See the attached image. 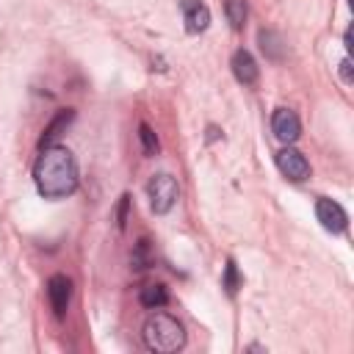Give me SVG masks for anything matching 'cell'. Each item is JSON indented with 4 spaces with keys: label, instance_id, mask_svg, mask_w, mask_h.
<instances>
[{
    "label": "cell",
    "instance_id": "1",
    "mask_svg": "<svg viewBox=\"0 0 354 354\" xmlns=\"http://www.w3.org/2000/svg\"><path fill=\"white\" fill-rule=\"evenodd\" d=\"M33 177H36V188L41 196L64 199V196L75 194V188H77V163L66 147L50 144V147H41Z\"/></svg>",
    "mask_w": 354,
    "mask_h": 354
},
{
    "label": "cell",
    "instance_id": "2",
    "mask_svg": "<svg viewBox=\"0 0 354 354\" xmlns=\"http://www.w3.org/2000/svg\"><path fill=\"white\" fill-rule=\"evenodd\" d=\"M141 337H144V346L149 351H158V354H171V351H180L185 346V329L177 318L166 315V313H155L144 321V329H141Z\"/></svg>",
    "mask_w": 354,
    "mask_h": 354
},
{
    "label": "cell",
    "instance_id": "3",
    "mask_svg": "<svg viewBox=\"0 0 354 354\" xmlns=\"http://www.w3.org/2000/svg\"><path fill=\"white\" fill-rule=\"evenodd\" d=\"M147 196H149V207H152V213H158V216H163V213H169L171 210V205L177 202V196H180V185H177V180L171 177V174H155L149 183H147Z\"/></svg>",
    "mask_w": 354,
    "mask_h": 354
},
{
    "label": "cell",
    "instance_id": "4",
    "mask_svg": "<svg viewBox=\"0 0 354 354\" xmlns=\"http://www.w3.org/2000/svg\"><path fill=\"white\" fill-rule=\"evenodd\" d=\"M277 169H279L288 180H293V183H301V180L310 177V163H307V158H304L299 149H293V147H282V149L277 152Z\"/></svg>",
    "mask_w": 354,
    "mask_h": 354
},
{
    "label": "cell",
    "instance_id": "5",
    "mask_svg": "<svg viewBox=\"0 0 354 354\" xmlns=\"http://www.w3.org/2000/svg\"><path fill=\"white\" fill-rule=\"evenodd\" d=\"M271 130H274V136H277L282 144H290V141L299 138L301 122H299V116H296L290 108H277L274 116H271Z\"/></svg>",
    "mask_w": 354,
    "mask_h": 354
},
{
    "label": "cell",
    "instance_id": "6",
    "mask_svg": "<svg viewBox=\"0 0 354 354\" xmlns=\"http://www.w3.org/2000/svg\"><path fill=\"white\" fill-rule=\"evenodd\" d=\"M315 216H318V221H321V227L324 230H329V232H343L346 230V210L337 205V202H332V199H326V196H321L318 202H315Z\"/></svg>",
    "mask_w": 354,
    "mask_h": 354
},
{
    "label": "cell",
    "instance_id": "7",
    "mask_svg": "<svg viewBox=\"0 0 354 354\" xmlns=\"http://www.w3.org/2000/svg\"><path fill=\"white\" fill-rule=\"evenodd\" d=\"M183 6V19L188 33H202L210 25V8L202 0H180Z\"/></svg>",
    "mask_w": 354,
    "mask_h": 354
},
{
    "label": "cell",
    "instance_id": "8",
    "mask_svg": "<svg viewBox=\"0 0 354 354\" xmlns=\"http://www.w3.org/2000/svg\"><path fill=\"white\" fill-rule=\"evenodd\" d=\"M230 66H232V75L238 77V83H243V86H254V83H257L260 69H257V61L252 58V53H246V50H235Z\"/></svg>",
    "mask_w": 354,
    "mask_h": 354
},
{
    "label": "cell",
    "instance_id": "9",
    "mask_svg": "<svg viewBox=\"0 0 354 354\" xmlns=\"http://www.w3.org/2000/svg\"><path fill=\"white\" fill-rule=\"evenodd\" d=\"M47 296H50V304H53L55 315H64L66 307H69V299H72V282H69L64 274L50 277V282H47Z\"/></svg>",
    "mask_w": 354,
    "mask_h": 354
},
{
    "label": "cell",
    "instance_id": "10",
    "mask_svg": "<svg viewBox=\"0 0 354 354\" xmlns=\"http://www.w3.org/2000/svg\"><path fill=\"white\" fill-rule=\"evenodd\" d=\"M72 119H75V111H72V108L61 111V113H58V116H55V119H53V122L44 127V133H41V141H39V144H41V147H50V144H53V141L61 136V130H64V127H66Z\"/></svg>",
    "mask_w": 354,
    "mask_h": 354
},
{
    "label": "cell",
    "instance_id": "11",
    "mask_svg": "<svg viewBox=\"0 0 354 354\" xmlns=\"http://www.w3.org/2000/svg\"><path fill=\"white\" fill-rule=\"evenodd\" d=\"M138 299H141L144 307L160 310L169 301V290H166V285H147V288H141V296Z\"/></svg>",
    "mask_w": 354,
    "mask_h": 354
},
{
    "label": "cell",
    "instance_id": "12",
    "mask_svg": "<svg viewBox=\"0 0 354 354\" xmlns=\"http://www.w3.org/2000/svg\"><path fill=\"white\" fill-rule=\"evenodd\" d=\"M224 14L230 19V28L232 30H243V22H246V14H249V6L246 0H227L224 3Z\"/></svg>",
    "mask_w": 354,
    "mask_h": 354
},
{
    "label": "cell",
    "instance_id": "13",
    "mask_svg": "<svg viewBox=\"0 0 354 354\" xmlns=\"http://www.w3.org/2000/svg\"><path fill=\"white\" fill-rule=\"evenodd\" d=\"M279 44H282V41H279L277 33L260 30V47H263V53H266L271 61H279V58H282V47H279Z\"/></svg>",
    "mask_w": 354,
    "mask_h": 354
},
{
    "label": "cell",
    "instance_id": "14",
    "mask_svg": "<svg viewBox=\"0 0 354 354\" xmlns=\"http://www.w3.org/2000/svg\"><path fill=\"white\" fill-rule=\"evenodd\" d=\"M138 138H141L144 155H158L160 144H158V138H155V133H152V127H149V124H138Z\"/></svg>",
    "mask_w": 354,
    "mask_h": 354
},
{
    "label": "cell",
    "instance_id": "15",
    "mask_svg": "<svg viewBox=\"0 0 354 354\" xmlns=\"http://www.w3.org/2000/svg\"><path fill=\"white\" fill-rule=\"evenodd\" d=\"M149 263H152L149 241H147V238H141V241L136 243V252H133V266H136V268H147Z\"/></svg>",
    "mask_w": 354,
    "mask_h": 354
},
{
    "label": "cell",
    "instance_id": "16",
    "mask_svg": "<svg viewBox=\"0 0 354 354\" xmlns=\"http://www.w3.org/2000/svg\"><path fill=\"white\" fill-rule=\"evenodd\" d=\"M238 285H241L238 266H235V260H227V268H224V288H227V293L232 296V293L238 290Z\"/></svg>",
    "mask_w": 354,
    "mask_h": 354
},
{
    "label": "cell",
    "instance_id": "17",
    "mask_svg": "<svg viewBox=\"0 0 354 354\" xmlns=\"http://www.w3.org/2000/svg\"><path fill=\"white\" fill-rule=\"evenodd\" d=\"M127 207H130V196H127V194H122V199H119V205H116V230H124Z\"/></svg>",
    "mask_w": 354,
    "mask_h": 354
},
{
    "label": "cell",
    "instance_id": "18",
    "mask_svg": "<svg viewBox=\"0 0 354 354\" xmlns=\"http://www.w3.org/2000/svg\"><path fill=\"white\" fill-rule=\"evenodd\" d=\"M340 77H343V83H351V80H354V75H351V61H348V58L340 61Z\"/></svg>",
    "mask_w": 354,
    "mask_h": 354
},
{
    "label": "cell",
    "instance_id": "19",
    "mask_svg": "<svg viewBox=\"0 0 354 354\" xmlns=\"http://www.w3.org/2000/svg\"><path fill=\"white\" fill-rule=\"evenodd\" d=\"M351 47H354V44H351V30H346V50L351 53Z\"/></svg>",
    "mask_w": 354,
    "mask_h": 354
}]
</instances>
